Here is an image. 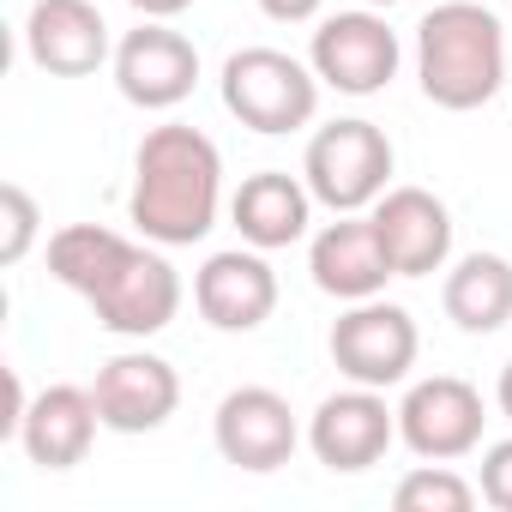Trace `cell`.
<instances>
[{"label": "cell", "instance_id": "obj_27", "mask_svg": "<svg viewBox=\"0 0 512 512\" xmlns=\"http://www.w3.org/2000/svg\"><path fill=\"white\" fill-rule=\"evenodd\" d=\"M362 7H374V13H386V7H398V0H362Z\"/></svg>", "mask_w": 512, "mask_h": 512}, {"label": "cell", "instance_id": "obj_5", "mask_svg": "<svg viewBox=\"0 0 512 512\" xmlns=\"http://www.w3.org/2000/svg\"><path fill=\"white\" fill-rule=\"evenodd\" d=\"M416 356H422V332H416L410 308H398V302H380V296L350 302L332 326V362L350 386H380V392L404 386Z\"/></svg>", "mask_w": 512, "mask_h": 512}, {"label": "cell", "instance_id": "obj_25", "mask_svg": "<svg viewBox=\"0 0 512 512\" xmlns=\"http://www.w3.org/2000/svg\"><path fill=\"white\" fill-rule=\"evenodd\" d=\"M127 7H133L139 19H181L193 0H127Z\"/></svg>", "mask_w": 512, "mask_h": 512}, {"label": "cell", "instance_id": "obj_15", "mask_svg": "<svg viewBox=\"0 0 512 512\" xmlns=\"http://www.w3.org/2000/svg\"><path fill=\"white\" fill-rule=\"evenodd\" d=\"M308 272H314V290L332 296V302H368V296H380L398 278L392 260H386V247H380L374 217H362V211H338V223H326L314 235Z\"/></svg>", "mask_w": 512, "mask_h": 512}, {"label": "cell", "instance_id": "obj_9", "mask_svg": "<svg viewBox=\"0 0 512 512\" xmlns=\"http://www.w3.org/2000/svg\"><path fill=\"white\" fill-rule=\"evenodd\" d=\"M193 85H199V49L169 19H145L115 43V91L133 109H151V115L181 109Z\"/></svg>", "mask_w": 512, "mask_h": 512}, {"label": "cell", "instance_id": "obj_19", "mask_svg": "<svg viewBox=\"0 0 512 512\" xmlns=\"http://www.w3.org/2000/svg\"><path fill=\"white\" fill-rule=\"evenodd\" d=\"M440 308L470 338L500 332L512 320V260H500V253H464L440 284Z\"/></svg>", "mask_w": 512, "mask_h": 512}, {"label": "cell", "instance_id": "obj_1", "mask_svg": "<svg viewBox=\"0 0 512 512\" xmlns=\"http://www.w3.org/2000/svg\"><path fill=\"white\" fill-rule=\"evenodd\" d=\"M217 211H223V151L187 121L151 127L133 157V193H127L133 229L157 247H193L217 229Z\"/></svg>", "mask_w": 512, "mask_h": 512}, {"label": "cell", "instance_id": "obj_6", "mask_svg": "<svg viewBox=\"0 0 512 512\" xmlns=\"http://www.w3.org/2000/svg\"><path fill=\"white\" fill-rule=\"evenodd\" d=\"M398 61H404L398 31H392L374 7L320 19L314 49H308V67H314L320 85H332L338 97H380V91L398 79Z\"/></svg>", "mask_w": 512, "mask_h": 512}, {"label": "cell", "instance_id": "obj_12", "mask_svg": "<svg viewBox=\"0 0 512 512\" xmlns=\"http://www.w3.org/2000/svg\"><path fill=\"white\" fill-rule=\"evenodd\" d=\"M91 398L109 434H157L181 404V374L151 350H121L97 368Z\"/></svg>", "mask_w": 512, "mask_h": 512}, {"label": "cell", "instance_id": "obj_23", "mask_svg": "<svg viewBox=\"0 0 512 512\" xmlns=\"http://www.w3.org/2000/svg\"><path fill=\"white\" fill-rule=\"evenodd\" d=\"M476 488L494 512H512V440H494L482 446V470H476Z\"/></svg>", "mask_w": 512, "mask_h": 512}, {"label": "cell", "instance_id": "obj_22", "mask_svg": "<svg viewBox=\"0 0 512 512\" xmlns=\"http://www.w3.org/2000/svg\"><path fill=\"white\" fill-rule=\"evenodd\" d=\"M37 223H43V211H37V199L19 181L0 187V266H19L25 260L31 241H37Z\"/></svg>", "mask_w": 512, "mask_h": 512}, {"label": "cell", "instance_id": "obj_20", "mask_svg": "<svg viewBox=\"0 0 512 512\" xmlns=\"http://www.w3.org/2000/svg\"><path fill=\"white\" fill-rule=\"evenodd\" d=\"M127 253H133L127 235H115V229H103V223H67V229L49 235V278L91 302V296L115 278V266L127 260Z\"/></svg>", "mask_w": 512, "mask_h": 512}, {"label": "cell", "instance_id": "obj_16", "mask_svg": "<svg viewBox=\"0 0 512 512\" xmlns=\"http://www.w3.org/2000/svg\"><path fill=\"white\" fill-rule=\"evenodd\" d=\"M25 55L55 79H85L115 61L109 19L97 13V0H37L25 19Z\"/></svg>", "mask_w": 512, "mask_h": 512}, {"label": "cell", "instance_id": "obj_4", "mask_svg": "<svg viewBox=\"0 0 512 512\" xmlns=\"http://www.w3.org/2000/svg\"><path fill=\"white\" fill-rule=\"evenodd\" d=\"M392 139L350 115V121H326L314 139H308V157H302V181L314 187V199L326 211H368L386 187H392Z\"/></svg>", "mask_w": 512, "mask_h": 512}, {"label": "cell", "instance_id": "obj_13", "mask_svg": "<svg viewBox=\"0 0 512 512\" xmlns=\"http://www.w3.org/2000/svg\"><path fill=\"white\" fill-rule=\"evenodd\" d=\"M193 308L217 332H260L278 308V272L260 247H229L193 272Z\"/></svg>", "mask_w": 512, "mask_h": 512}, {"label": "cell", "instance_id": "obj_7", "mask_svg": "<svg viewBox=\"0 0 512 512\" xmlns=\"http://www.w3.org/2000/svg\"><path fill=\"white\" fill-rule=\"evenodd\" d=\"M482 392L458 374H428L398 404V440L428 464H458L482 446Z\"/></svg>", "mask_w": 512, "mask_h": 512}, {"label": "cell", "instance_id": "obj_17", "mask_svg": "<svg viewBox=\"0 0 512 512\" xmlns=\"http://www.w3.org/2000/svg\"><path fill=\"white\" fill-rule=\"evenodd\" d=\"M97 428H103V416H97L91 386H67V380H61V386H43V392L25 404L13 440L25 446V458H31L37 470H73V464L91 458Z\"/></svg>", "mask_w": 512, "mask_h": 512}, {"label": "cell", "instance_id": "obj_11", "mask_svg": "<svg viewBox=\"0 0 512 512\" xmlns=\"http://www.w3.org/2000/svg\"><path fill=\"white\" fill-rule=\"evenodd\" d=\"M181 272L157 253V241H133V253L115 266V278L91 296V314L103 332L115 338H157L175 314H181Z\"/></svg>", "mask_w": 512, "mask_h": 512}, {"label": "cell", "instance_id": "obj_14", "mask_svg": "<svg viewBox=\"0 0 512 512\" xmlns=\"http://www.w3.org/2000/svg\"><path fill=\"white\" fill-rule=\"evenodd\" d=\"M368 217L380 229V247L398 278H428L452 260V211L428 187H386L368 205Z\"/></svg>", "mask_w": 512, "mask_h": 512}, {"label": "cell", "instance_id": "obj_8", "mask_svg": "<svg viewBox=\"0 0 512 512\" xmlns=\"http://www.w3.org/2000/svg\"><path fill=\"white\" fill-rule=\"evenodd\" d=\"M211 440L223 452V464L235 470H253V476H272L296 458L302 446V428H296V410L284 392L272 386H235L217 416H211Z\"/></svg>", "mask_w": 512, "mask_h": 512}, {"label": "cell", "instance_id": "obj_2", "mask_svg": "<svg viewBox=\"0 0 512 512\" xmlns=\"http://www.w3.org/2000/svg\"><path fill=\"white\" fill-rule=\"evenodd\" d=\"M416 79L434 109L470 115L506 85V31L476 0H440L416 25Z\"/></svg>", "mask_w": 512, "mask_h": 512}, {"label": "cell", "instance_id": "obj_24", "mask_svg": "<svg viewBox=\"0 0 512 512\" xmlns=\"http://www.w3.org/2000/svg\"><path fill=\"white\" fill-rule=\"evenodd\" d=\"M320 7L326 0H260V13L278 25H308V19H320Z\"/></svg>", "mask_w": 512, "mask_h": 512}, {"label": "cell", "instance_id": "obj_3", "mask_svg": "<svg viewBox=\"0 0 512 512\" xmlns=\"http://www.w3.org/2000/svg\"><path fill=\"white\" fill-rule=\"evenodd\" d=\"M223 109L266 139L296 133L320 115V73L284 49H266V43L235 49L223 61Z\"/></svg>", "mask_w": 512, "mask_h": 512}, {"label": "cell", "instance_id": "obj_26", "mask_svg": "<svg viewBox=\"0 0 512 512\" xmlns=\"http://www.w3.org/2000/svg\"><path fill=\"white\" fill-rule=\"evenodd\" d=\"M494 404H500V416L512 422V362L500 368V386H494Z\"/></svg>", "mask_w": 512, "mask_h": 512}, {"label": "cell", "instance_id": "obj_21", "mask_svg": "<svg viewBox=\"0 0 512 512\" xmlns=\"http://www.w3.org/2000/svg\"><path fill=\"white\" fill-rule=\"evenodd\" d=\"M476 500H482L476 482H464L452 464H428V458L392 488V506L398 512H470Z\"/></svg>", "mask_w": 512, "mask_h": 512}, {"label": "cell", "instance_id": "obj_10", "mask_svg": "<svg viewBox=\"0 0 512 512\" xmlns=\"http://www.w3.org/2000/svg\"><path fill=\"white\" fill-rule=\"evenodd\" d=\"M398 440V410L386 404L380 386H350L320 398L314 422H308V446L332 476H362L374 470Z\"/></svg>", "mask_w": 512, "mask_h": 512}, {"label": "cell", "instance_id": "obj_18", "mask_svg": "<svg viewBox=\"0 0 512 512\" xmlns=\"http://www.w3.org/2000/svg\"><path fill=\"white\" fill-rule=\"evenodd\" d=\"M314 187L290 169H260V175H247L229 199V217L241 229L247 247H260V253H278V247H296L314 223Z\"/></svg>", "mask_w": 512, "mask_h": 512}]
</instances>
